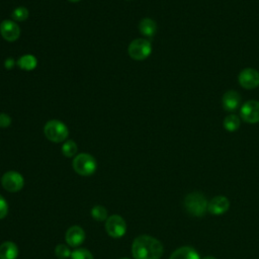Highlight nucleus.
Returning a JSON list of instances; mask_svg holds the SVG:
<instances>
[{
    "label": "nucleus",
    "instance_id": "nucleus-1",
    "mask_svg": "<svg viewBox=\"0 0 259 259\" xmlns=\"http://www.w3.org/2000/svg\"><path fill=\"white\" fill-rule=\"evenodd\" d=\"M163 250L161 242L149 235L138 236L132 245V254L135 259H160Z\"/></svg>",
    "mask_w": 259,
    "mask_h": 259
},
{
    "label": "nucleus",
    "instance_id": "nucleus-2",
    "mask_svg": "<svg viewBox=\"0 0 259 259\" xmlns=\"http://www.w3.org/2000/svg\"><path fill=\"white\" fill-rule=\"evenodd\" d=\"M207 200L200 192H191L184 198V207L193 217H202L207 211Z\"/></svg>",
    "mask_w": 259,
    "mask_h": 259
},
{
    "label": "nucleus",
    "instance_id": "nucleus-3",
    "mask_svg": "<svg viewBox=\"0 0 259 259\" xmlns=\"http://www.w3.org/2000/svg\"><path fill=\"white\" fill-rule=\"evenodd\" d=\"M44 133L47 139L54 143L64 142L69 136V130L67 125L58 119L49 120L45 124Z\"/></svg>",
    "mask_w": 259,
    "mask_h": 259
},
{
    "label": "nucleus",
    "instance_id": "nucleus-4",
    "mask_svg": "<svg viewBox=\"0 0 259 259\" xmlns=\"http://www.w3.org/2000/svg\"><path fill=\"white\" fill-rule=\"evenodd\" d=\"M72 165L75 172L81 176H90L97 168L95 158L87 153H81L75 156Z\"/></svg>",
    "mask_w": 259,
    "mask_h": 259
},
{
    "label": "nucleus",
    "instance_id": "nucleus-5",
    "mask_svg": "<svg viewBox=\"0 0 259 259\" xmlns=\"http://www.w3.org/2000/svg\"><path fill=\"white\" fill-rule=\"evenodd\" d=\"M127 52L132 59L136 61H143L151 55L152 46L146 38H136L130 44Z\"/></svg>",
    "mask_w": 259,
    "mask_h": 259
},
{
    "label": "nucleus",
    "instance_id": "nucleus-6",
    "mask_svg": "<svg viewBox=\"0 0 259 259\" xmlns=\"http://www.w3.org/2000/svg\"><path fill=\"white\" fill-rule=\"evenodd\" d=\"M105 230L112 238H121L126 232V223L122 217L112 214L105 221Z\"/></svg>",
    "mask_w": 259,
    "mask_h": 259
},
{
    "label": "nucleus",
    "instance_id": "nucleus-7",
    "mask_svg": "<svg viewBox=\"0 0 259 259\" xmlns=\"http://www.w3.org/2000/svg\"><path fill=\"white\" fill-rule=\"evenodd\" d=\"M1 184L8 192H17L24 185L23 176L16 171H7L1 178Z\"/></svg>",
    "mask_w": 259,
    "mask_h": 259
},
{
    "label": "nucleus",
    "instance_id": "nucleus-8",
    "mask_svg": "<svg viewBox=\"0 0 259 259\" xmlns=\"http://www.w3.org/2000/svg\"><path fill=\"white\" fill-rule=\"evenodd\" d=\"M241 118L248 123L259 122V101L248 100L246 101L240 109Z\"/></svg>",
    "mask_w": 259,
    "mask_h": 259
},
{
    "label": "nucleus",
    "instance_id": "nucleus-9",
    "mask_svg": "<svg viewBox=\"0 0 259 259\" xmlns=\"http://www.w3.org/2000/svg\"><path fill=\"white\" fill-rule=\"evenodd\" d=\"M238 81L245 89L257 88L259 86V72L254 68H245L240 72Z\"/></svg>",
    "mask_w": 259,
    "mask_h": 259
},
{
    "label": "nucleus",
    "instance_id": "nucleus-10",
    "mask_svg": "<svg viewBox=\"0 0 259 259\" xmlns=\"http://www.w3.org/2000/svg\"><path fill=\"white\" fill-rule=\"evenodd\" d=\"M0 32L7 41H14L20 35V28L17 23L10 19H5L0 24Z\"/></svg>",
    "mask_w": 259,
    "mask_h": 259
},
{
    "label": "nucleus",
    "instance_id": "nucleus-11",
    "mask_svg": "<svg viewBox=\"0 0 259 259\" xmlns=\"http://www.w3.org/2000/svg\"><path fill=\"white\" fill-rule=\"evenodd\" d=\"M65 240H66V243L68 244V246L78 247L85 240V232L79 226H72L67 230Z\"/></svg>",
    "mask_w": 259,
    "mask_h": 259
},
{
    "label": "nucleus",
    "instance_id": "nucleus-12",
    "mask_svg": "<svg viewBox=\"0 0 259 259\" xmlns=\"http://www.w3.org/2000/svg\"><path fill=\"white\" fill-rule=\"evenodd\" d=\"M222 104L226 111H235L241 104V95L235 90H228L223 95Z\"/></svg>",
    "mask_w": 259,
    "mask_h": 259
},
{
    "label": "nucleus",
    "instance_id": "nucleus-13",
    "mask_svg": "<svg viewBox=\"0 0 259 259\" xmlns=\"http://www.w3.org/2000/svg\"><path fill=\"white\" fill-rule=\"evenodd\" d=\"M230 207V201L227 197L219 195L213 197L207 204V211L212 214H222Z\"/></svg>",
    "mask_w": 259,
    "mask_h": 259
},
{
    "label": "nucleus",
    "instance_id": "nucleus-14",
    "mask_svg": "<svg viewBox=\"0 0 259 259\" xmlns=\"http://www.w3.org/2000/svg\"><path fill=\"white\" fill-rule=\"evenodd\" d=\"M18 247L11 241H5L0 245V259H16Z\"/></svg>",
    "mask_w": 259,
    "mask_h": 259
},
{
    "label": "nucleus",
    "instance_id": "nucleus-15",
    "mask_svg": "<svg viewBox=\"0 0 259 259\" xmlns=\"http://www.w3.org/2000/svg\"><path fill=\"white\" fill-rule=\"evenodd\" d=\"M169 259H200L197 252L189 247V246H183L178 249H176L170 256Z\"/></svg>",
    "mask_w": 259,
    "mask_h": 259
},
{
    "label": "nucleus",
    "instance_id": "nucleus-16",
    "mask_svg": "<svg viewBox=\"0 0 259 259\" xmlns=\"http://www.w3.org/2000/svg\"><path fill=\"white\" fill-rule=\"evenodd\" d=\"M139 30L143 35L151 37L154 36L157 31V24L151 18H144L140 21Z\"/></svg>",
    "mask_w": 259,
    "mask_h": 259
},
{
    "label": "nucleus",
    "instance_id": "nucleus-17",
    "mask_svg": "<svg viewBox=\"0 0 259 259\" xmlns=\"http://www.w3.org/2000/svg\"><path fill=\"white\" fill-rule=\"evenodd\" d=\"M17 65L20 67V69L24 71H31L36 67L37 60L32 55H24L19 58V60L17 61Z\"/></svg>",
    "mask_w": 259,
    "mask_h": 259
},
{
    "label": "nucleus",
    "instance_id": "nucleus-18",
    "mask_svg": "<svg viewBox=\"0 0 259 259\" xmlns=\"http://www.w3.org/2000/svg\"><path fill=\"white\" fill-rule=\"evenodd\" d=\"M241 124V119L238 115L236 114H230L225 117L223 125L224 128L228 132H236Z\"/></svg>",
    "mask_w": 259,
    "mask_h": 259
},
{
    "label": "nucleus",
    "instance_id": "nucleus-19",
    "mask_svg": "<svg viewBox=\"0 0 259 259\" xmlns=\"http://www.w3.org/2000/svg\"><path fill=\"white\" fill-rule=\"evenodd\" d=\"M78 151V147H77V144L73 141V140H68L66 141L63 146H62V153L64 156L68 157V158H71V157H74L76 155Z\"/></svg>",
    "mask_w": 259,
    "mask_h": 259
},
{
    "label": "nucleus",
    "instance_id": "nucleus-20",
    "mask_svg": "<svg viewBox=\"0 0 259 259\" xmlns=\"http://www.w3.org/2000/svg\"><path fill=\"white\" fill-rule=\"evenodd\" d=\"M91 217L98 222L106 221L108 218L107 209L103 205H95L91 208Z\"/></svg>",
    "mask_w": 259,
    "mask_h": 259
},
{
    "label": "nucleus",
    "instance_id": "nucleus-21",
    "mask_svg": "<svg viewBox=\"0 0 259 259\" xmlns=\"http://www.w3.org/2000/svg\"><path fill=\"white\" fill-rule=\"evenodd\" d=\"M70 259H94V258L88 249L78 248L71 253Z\"/></svg>",
    "mask_w": 259,
    "mask_h": 259
},
{
    "label": "nucleus",
    "instance_id": "nucleus-22",
    "mask_svg": "<svg viewBox=\"0 0 259 259\" xmlns=\"http://www.w3.org/2000/svg\"><path fill=\"white\" fill-rule=\"evenodd\" d=\"M11 16L15 21H24L28 17V10L23 6L17 7L12 11Z\"/></svg>",
    "mask_w": 259,
    "mask_h": 259
},
{
    "label": "nucleus",
    "instance_id": "nucleus-23",
    "mask_svg": "<svg viewBox=\"0 0 259 259\" xmlns=\"http://www.w3.org/2000/svg\"><path fill=\"white\" fill-rule=\"evenodd\" d=\"M71 253L72 252H71L69 246H67L65 244H59L55 248V254L59 259H67L71 256Z\"/></svg>",
    "mask_w": 259,
    "mask_h": 259
},
{
    "label": "nucleus",
    "instance_id": "nucleus-24",
    "mask_svg": "<svg viewBox=\"0 0 259 259\" xmlns=\"http://www.w3.org/2000/svg\"><path fill=\"white\" fill-rule=\"evenodd\" d=\"M8 213V203L6 199L0 195V220L4 219Z\"/></svg>",
    "mask_w": 259,
    "mask_h": 259
},
{
    "label": "nucleus",
    "instance_id": "nucleus-25",
    "mask_svg": "<svg viewBox=\"0 0 259 259\" xmlns=\"http://www.w3.org/2000/svg\"><path fill=\"white\" fill-rule=\"evenodd\" d=\"M11 123V118L6 113H0V127H8Z\"/></svg>",
    "mask_w": 259,
    "mask_h": 259
},
{
    "label": "nucleus",
    "instance_id": "nucleus-26",
    "mask_svg": "<svg viewBox=\"0 0 259 259\" xmlns=\"http://www.w3.org/2000/svg\"><path fill=\"white\" fill-rule=\"evenodd\" d=\"M4 65H5V67H6L7 69H11V68L14 66V60L11 59V58H9V59H7V60L5 61Z\"/></svg>",
    "mask_w": 259,
    "mask_h": 259
},
{
    "label": "nucleus",
    "instance_id": "nucleus-27",
    "mask_svg": "<svg viewBox=\"0 0 259 259\" xmlns=\"http://www.w3.org/2000/svg\"><path fill=\"white\" fill-rule=\"evenodd\" d=\"M202 259H217V258L213 257V256H205V257H203Z\"/></svg>",
    "mask_w": 259,
    "mask_h": 259
},
{
    "label": "nucleus",
    "instance_id": "nucleus-28",
    "mask_svg": "<svg viewBox=\"0 0 259 259\" xmlns=\"http://www.w3.org/2000/svg\"><path fill=\"white\" fill-rule=\"evenodd\" d=\"M70 2H78V1H80V0H69Z\"/></svg>",
    "mask_w": 259,
    "mask_h": 259
},
{
    "label": "nucleus",
    "instance_id": "nucleus-29",
    "mask_svg": "<svg viewBox=\"0 0 259 259\" xmlns=\"http://www.w3.org/2000/svg\"><path fill=\"white\" fill-rule=\"evenodd\" d=\"M120 259H130V258H120Z\"/></svg>",
    "mask_w": 259,
    "mask_h": 259
}]
</instances>
